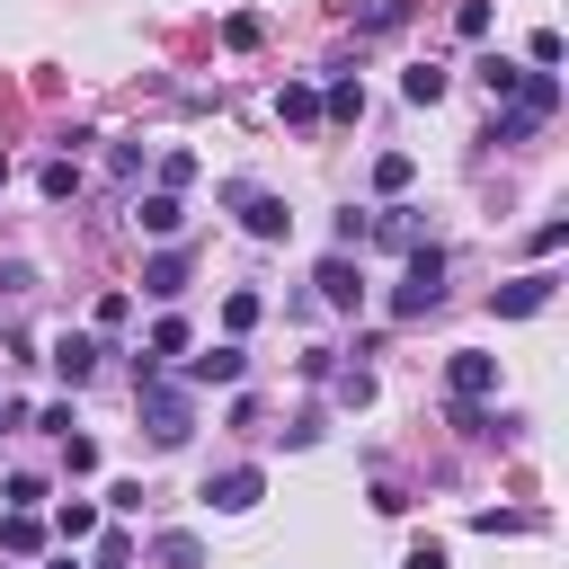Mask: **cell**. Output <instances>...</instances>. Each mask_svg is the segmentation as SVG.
<instances>
[{
  "label": "cell",
  "instance_id": "6da1fadb",
  "mask_svg": "<svg viewBox=\"0 0 569 569\" xmlns=\"http://www.w3.org/2000/svg\"><path fill=\"white\" fill-rule=\"evenodd\" d=\"M133 409H142V436H151L160 453H178V445L196 436V391L169 382V373H142V382H133Z\"/></svg>",
  "mask_w": 569,
  "mask_h": 569
},
{
  "label": "cell",
  "instance_id": "7a4b0ae2",
  "mask_svg": "<svg viewBox=\"0 0 569 569\" xmlns=\"http://www.w3.org/2000/svg\"><path fill=\"white\" fill-rule=\"evenodd\" d=\"M436 302H445V249L418 240V249H409V276L391 284V320H427Z\"/></svg>",
  "mask_w": 569,
  "mask_h": 569
},
{
  "label": "cell",
  "instance_id": "3957f363",
  "mask_svg": "<svg viewBox=\"0 0 569 569\" xmlns=\"http://www.w3.org/2000/svg\"><path fill=\"white\" fill-rule=\"evenodd\" d=\"M258 498H267V471H258V462H231V471L204 480V507H213V516H249Z\"/></svg>",
  "mask_w": 569,
  "mask_h": 569
},
{
  "label": "cell",
  "instance_id": "277c9868",
  "mask_svg": "<svg viewBox=\"0 0 569 569\" xmlns=\"http://www.w3.org/2000/svg\"><path fill=\"white\" fill-rule=\"evenodd\" d=\"M551 284H560V276H551V267H533V276L498 284V293H489V311H498V320H533V311L551 302Z\"/></svg>",
  "mask_w": 569,
  "mask_h": 569
},
{
  "label": "cell",
  "instance_id": "5b68a950",
  "mask_svg": "<svg viewBox=\"0 0 569 569\" xmlns=\"http://www.w3.org/2000/svg\"><path fill=\"white\" fill-rule=\"evenodd\" d=\"M231 204H240V222H249V240H284V231H293V213H284V196H258V187H231Z\"/></svg>",
  "mask_w": 569,
  "mask_h": 569
},
{
  "label": "cell",
  "instance_id": "8992f818",
  "mask_svg": "<svg viewBox=\"0 0 569 569\" xmlns=\"http://www.w3.org/2000/svg\"><path fill=\"white\" fill-rule=\"evenodd\" d=\"M311 284H320V302H329V311H356V302H365V276L347 267V249H329V258L311 267Z\"/></svg>",
  "mask_w": 569,
  "mask_h": 569
},
{
  "label": "cell",
  "instance_id": "52a82bcc",
  "mask_svg": "<svg viewBox=\"0 0 569 569\" xmlns=\"http://www.w3.org/2000/svg\"><path fill=\"white\" fill-rule=\"evenodd\" d=\"M98 356H107V347H98V338H89V329H62V338H53V356H44V365H53V373H62V382H71V391H80V382H89V373H98Z\"/></svg>",
  "mask_w": 569,
  "mask_h": 569
},
{
  "label": "cell",
  "instance_id": "ba28073f",
  "mask_svg": "<svg viewBox=\"0 0 569 569\" xmlns=\"http://www.w3.org/2000/svg\"><path fill=\"white\" fill-rule=\"evenodd\" d=\"M445 391H453V400H489V391H498V356H480V347H462V356L445 365Z\"/></svg>",
  "mask_w": 569,
  "mask_h": 569
},
{
  "label": "cell",
  "instance_id": "9c48e42d",
  "mask_svg": "<svg viewBox=\"0 0 569 569\" xmlns=\"http://www.w3.org/2000/svg\"><path fill=\"white\" fill-rule=\"evenodd\" d=\"M453 427H462L471 445H516V436H525V418H507V409H480V400H453Z\"/></svg>",
  "mask_w": 569,
  "mask_h": 569
},
{
  "label": "cell",
  "instance_id": "30bf717a",
  "mask_svg": "<svg viewBox=\"0 0 569 569\" xmlns=\"http://www.w3.org/2000/svg\"><path fill=\"white\" fill-rule=\"evenodd\" d=\"M249 373V356H240V338H222V347H204V356H187V382L196 391H213V382H240Z\"/></svg>",
  "mask_w": 569,
  "mask_h": 569
},
{
  "label": "cell",
  "instance_id": "8fae6325",
  "mask_svg": "<svg viewBox=\"0 0 569 569\" xmlns=\"http://www.w3.org/2000/svg\"><path fill=\"white\" fill-rule=\"evenodd\" d=\"M133 222H142V231H151V240H178V222H187V204H178V196H169V187H151V196H142V204H133Z\"/></svg>",
  "mask_w": 569,
  "mask_h": 569
},
{
  "label": "cell",
  "instance_id": "7c38bea8",
  "mask_svg": "<svg viewBox=\"0 0 569 569\" xmlns=\"http://www.w3.org/2000/svg\"><path fill=\"white\" fill-rule=\"evenodd\" d=\"M365 240H382V249H418V213H409V204H382V213H365Z\"/></svg>",
  "mask_w": 569,
  "mask_h": 569
},
{
  "label": "cell",
  "instance_id": "4fadbf2b",
  "mask_svg": "<svg viewBox=\"0 0 569 569\" xmlns=\"http://www.w3.org/2000/svg\"><path fill=\"white\" fill-rule=\"evenodd\" d=\"M142 293H151V302H178V293H187V249H160V258L142 267Z\"/></svg>",
  "mask_w": 569,
  "mask_h": 569
},
{
  "label": "cell",
  "instance_id": "5bb4252c",
  "mask_svg": "<svg viewBox=\"0 0 569 569\" xmlns=\"http://www.w3.org/2000/svg\"><path fill=\"white\" fill-rule=\"evenodd\" d=\"M551 107H560V80H551V71H525V80H516V116H525V124H542Z\"/></svg>",
  "mask_w": 569,
  "mask_h": 569
},
{
  "label": "cell",
  "instance_id": "9a60e30c",
  "mask_svg": "<svg viewBox=\"0 0 569 569\" xmlns=\"http://www.w3.org/2000/svg\"><path fill=\"white\" fill-rule=\"evenodd\" d=\"M187 356V320H151V356H142V373H169Z\"/></svg>",
  "mask_w": 569,
  "mask_h": 569
},
{
  "label": "cell",
  "instance_id": "2e32d148",
  "mask_svg": "<svg viewBox=\"0 0 569 569\" xmlns=\"http://www.w3.org/2000/svg\"><path fill=\"white\" fill-rule=\"evenodd\" d=\"M276 116H284V124H320V89H311V80H284V89H276Z\"/></svg>",
  "mask_w": 569,
  "mask_h": 569
},
{
  "label": "cell",
  "instance_id": "e0dca14e",
  "mask_svg": "<svg viewBox=\"0 0 569 569\" xmlns=\"http://www.w3.org/2000/svg\"><path fill=\"white\" fill-rule=\"evenodd\" d=\"M320 116H329V124H356V116H365V89H356V80L338 71V80L320 89Z\"/></svg>",
  "mask_w": 569,
  "mask_h": 569
},
{
  "label": "cell",
  "instance_id": "ac0fdd59",
  "mask_svg": "<svg viewBox=\"0 0 569 569\" xmlns=\"http://www.w3.org/2000/svg\"><path fill=\"white\" fill-rule=\"evenodd\" d=\"M151 560H160V569H204V542H196V533H160Z\"/></svg>",
  "mask_w": 569,
  "mask_h": 569
},
{
  "label": "cell",
  "instance_id": "d6986e66",
  "mask_svg": "<svg viewBox=\"0 0 569 569\" xmlns=\"http://www.w3.org/2000/svg\"><path fill=\"white\" fill-rule=\"evenodd\" d=\"M400 18H409V0H365V9H356L365 36H400Z\"/></svg>",
  "mask_w": 569,
  "mask_h": 569
},
{
  "label": "cell",
  "instance_id": "ffe728a7",
  "mask_svg": "<svg viewBox=\"0 0 569 569\" xmlns=\"http://www.w3.org/2000/svg\"><path fill=\"white\" fill-rule=\"evenodd\" d=\"M222 44H231V53L267 44V18H258V9H231V18H222Z\"/></svg>",
  "mask_w": 569,
  "mask_h": 569
},
{
  "label": "cell",
  "instance_id": "44dd1931",
  "mask_svg": "<svg viewBox=\"0 0 569 569\" xmlns=\"http://www.w3.org/2000/svg\"><path fill=\"white\" fill-rule=\"evenodd\" d=\"M400 98H409V107H436V98H445V71H436V62L400 71Z\"/></svg>",
  "mask_w": 569,
  "mask_h": 569
},
{
  "label": "cell",
  "instance_id": "7402d4cb",
  "mask_svg": "<svg viewBox=\"0 0 569 569\" xmlns=\"http://www.w3.org/2000/svg\"><path fill=\"white\" fill-rule=\"evenodd\" d=\"M53 533H62V542H89V533H98V507H89V498H62Z\"/></svg>",
  "mask_w": 569,
  "mask_h": 569
},
{
  "label": "cell",
  "instance_id": "603a6c76",
  "mask_svg": "<svg viewBox=\"0 0 569 569\" xmlns=\"http://www.w3.org/2000/svg\"><path fill=\"white\" fill-rule=\"evenodd\" d=\"M0 542H9V551H36V542H44L36 507H9V516H0Z\"/></svg>",
  "mask_w": 569,
  "mask_h": 569
},
{
  "label": "cell",
  "instance_id": "cb8c5ba5",
  "mask_svg": "<svg viewBox=\"0 0 569 569\" xmlns=\"http://www.w3.org/2000/svg\"><path fill=\"white\" fill-rule=\"evenodd\" d=\"M409 178H418V160H409V151H382V160H373V187H382V196H400Z\"/></svg>",
  "mask_w": 569,
  "mask_h": 569
},
{
  "label": "cell",
  "instance_id": "d4e9b609",
  "mask_svg": "<svg viewBox=\"0 0 569 569\" xmlns=\"http://www.w3.org/2000/svg\"><path fill=\"white\" fill-rule=\"evenodd\" d=\"M36 187L62 204V196H80V169H71V160H44V169H36Z\"/></svg>",
  "mask_w": 569,
  "mask_h": 569
},
{
  "label": "cell",
  "instance_id": "484cf974",
  "mask_svg": "<svg viewBox=\"0 0 569 569\" xmlns=\"http://www.w3.org/2000/svg\"><path fill=\"white\" fill-rule=\"evenodd\" d=\"M516 80H525V71H516V62H498V53H489V62H480V89H489V98H516Z\"/></svg>",
  "mask_w": 569,
  "mask_h": 569
},
{
  "label": "cell",
  "instance_id": "4316f807",
  "mask_svg": "<svg viewBox=\"0 0 569 569\" xmlns=\"http://www.w3.org/2000/svg\"><path fill=\"white\" fill-rule=\"evenodd\" d=\"M329 382H338V400H347V409H365V400H373V373H365V365H347V373H329Z\"/></svg>",
  "mask_w": 569,
  "mask_h": 569
},
{
  "label": "cell",
  "instance_id": "83f0119b",
  "mask_svg": "<svg viewBox=\"0 0 569 569\" xmlns=\"http://www.w3.org/2000/svg\"><path fill=\"white\" fill-rule=\"evenodd\" d=\"M0 498H9V507H44V480H36V471H9Z\"/></svg>",
  "mask_w": 569,
  "mask_h": 569
},
{
  "label": "cell",
  "instance_id": "f1b7e54d",
  "mask_svg": "<svg viewBox=\"0 0 569 569\" xmlns=\"http://www.w3.org/2000/svg\"><path fill=\"white\" fill-rule=\"evenodd\" d=\"M471 525H480V533H533V516H516V507H480Z\"/></svg>",
  "mask_w": 569,
  "mask_h": 569
},
{
  "label": "cell",
  "instance_id": "f546056e",
  "mask_svg": "<svg viewBox=\"0 0 569 569\" xmlns=\"http://www.w3.org/2000/svg\"><path fill=\"white\" fill-rule=\"evenodd\" d=\"M453 36H471V44H480V36H489V0H462V9H453Z\"/></svg>",
  "mask_w": 569,
  "mask_h": 569
},
{
  "label": "cell",
  "instance_id": "4dcf8cb0",
  "mask_svg": "<svg viewBox=\"0 0 569 569\" xmlns=\"http://www.w3.org/2000/svg\"><path fill=\"white\" fill-rule=\"evenodd\" d=\"M187 178H196V151H169V160H160V187H169V196H178V187H187Z\"/></svg>",
  "mask_w": 569,
  "mask_h": 569
},
{
  "label": "cell",
  "instance_id": "1f68e13d",
  "mask_svg": "<svg viewBox=\"0 0 569 569\" xmlns=\"http://www.w3.org/2000/svg\"><path fill=\"white\" fill-rule=\"evenodd\" d=\"M249 320H258V293H231V302H222V329H231V338H240V329H249Z\"/></svg>",
  "mask_w": 569,
  "mask_h": 569
},
{
  "label": "cell",
  "instance_id": "d6a6232c",
  "mask_svg": "<svg viewBox=\"0 0 569 569\" xmlns=\"http://www.w3.org/2000/svg\"><path fill=\"white\" fill-rule=\"evenodd\" d=\"M400 569H445V542H436V533H418V542H409V560H400Z\"/></svg>",
  "mask_w": 569,
  "mask_h": 569
},
{
  "label": "cell",
  "instance_id": "836d02e7",
  "mask_svg": "<svg viewBox=\"0 0 569 569\" xmlns=\"http://www.w3.org/2000/svg\"><path fill=\"white\" fill-rule=\"evenodd\" d=\"M98 569H124V533H116V542H107V551H98Z\"/></svg>",
  "mask_w": 569,
  "mask_h": 569
},
{
  "label": "cell",
  "instance_id": "e575fe53",
  "mask_svg": "<svg viewBox=\"0 0 569 569\" xmlns=\"http://www.w3.org/2000/svg\"><path fill=\"white\" fill-rule=\"evenodd\" d=\"M53 569H80V560H71V551H62V560H53Z\"/></svg>",
  "mask_w": 569,
  "mask_h": 569
},
{
  "label": "cell",
  "instance_id": "d590c367",
  "mask_svg": "<svg viewBox=\"0 0 569 569\" xmlns=\"http://www.w3.org/2000/svg\"><path fill=\"white\" fill-rule=\"evenodd\" d=\"M0 178H9V160H0Z\"/></svg>",
  "mask_w": 569,
  "mask_h": 569
}]
</instances>
